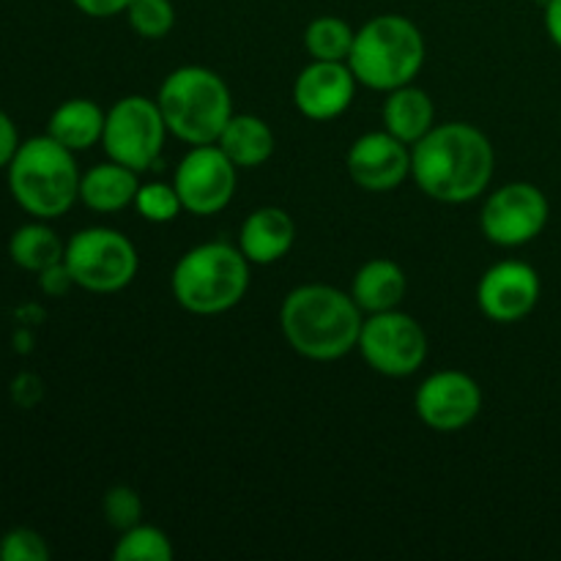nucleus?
<instances>
[{
    "label": "nucleus",
    "instance_id": "obj_14",
    "mask_svg": "<svg viewBox=\"0 0 561 561\" xmlns=\"http://www.w3.org/2000/svg\"><path fill=\"white\" fill-rule=\"evenodd\" d=\"M477 301L491 321H524L540 301V274L524 261L496 263L480 279Z\"/></svg>",
    "mask_w": 561,
    "mask_h": 561
},
{
    "label": "nucleus",
    "instance_id": "obj_1",
    "mask_svg": "<svg viewBox=\"0 0 561 561\" xmlns=\"http://www.w3.org/2000/svg\"><path fill=\"white\" fill-rule=\"evenodd\" d=\"M493 146L477 126L436 124L411 146V175L427 197L438 203H469L493 179Z\"/></svg>",
    "mask_w": 561,
    "mask_h": 561
},
{
    "label": "nucleus",
    "instance_id": "obj_6",
    "mask_svg": "<svg viewBox=\"0 0 561 561\" xmlns=\"http://www.w3.org/2000/svg\"><path fill=\"white\" fill-rule=\"evenodd\" d=\"M425 64V38L420 27L400 14L373 16L356 31L348 66L359 85L394 91L414 82Z\"/></svg>",
    "mask_w": 561,
    "mask_h": 561
},
{
    "label": "nucleus",
    "instance_id": "obj_32",
    "mask_svg": "<svg viewBox=\"0 0 561 561\" xmlns=\"http://www.w3.org/2000/svg\"><path fill=\"white\" fill-rule=\"evenodd\" d=\"M11 394H14L16 403L31 409V405L42 398V381H38L36 376H31V373H22L14 381V387H11Z\"/></svg>",
    "mask_w": 561,
    "mask_h": 561
},
{
    "label": "nucleus",
    "instance_id": "obj_23",
    "mask_svg": "<svg viewBox=\"0 0 561 561\" xmlns=\"http://www.w3.org/2000/svg\"><path fill=\"white\" fill-rule=\"evenodd\" d=\"M356 31L340 16H318L307 25L305 47L312 60H343L348 64L351 47H354Z\"/></svg>",
    "mask_w": 561,
    "mask_h": 561
},
{
    "label": "nucleus",
    "instance_id": "obj_29",
    "mask_svg": "<svg viewBox=\"0 0 561 561\" xmlns=\"http://www.w3.org/2000/svg\"><path fill=\"white\" fill-rule=\"evenodd\" d=\"M38 288H42V294L58 299V296L69 294L71 288H77V285H75V277H71L69 266L60 261V263H53L49 268H44V272H38Z\"/></svg>",
    "mask_w": 561,
    "mask_h": 561
},
{
    "label": "nucleus",
    "instance_id": "obj_3",
    "mask_svg": "<svg viewBox=\"0 0 561 561\" xmlns=\"http://www.w3.org/2000/svg\"><path fill=\"white\" fill-rule=\"evenodd\" d=\"M80 179L75 151L49 135L20 142L9 164L11 197L22 211L44 222L64 217L80 201Z\"/></svg>",
    "mask_w": 561,
    "mask_h": 561
},
{
    "label": "nucleus",
    "instance_id": "obj_15",
    "mask_svg": "<svg viewBox=\"0 0 561 561\" xmlns=\"http://www.w3.org/2000/svg\"><path fill=\"white\" fill-rule=\"evenodd\" d=\"M356 77L343 60H312L294 82V104L305 118L332 121L351 107Z\"/></svg>",
    "mask_w": 561,
    "mask_h": 561
},
{
    "label": "nucleus",
    "instance_id": "obj_25",
    "mask_svg": "<svg viewBox=\"0 0 561 561\" xmlns=\"http://www.w3.org/2000/svg\"><path fill=\"white\" fill-rule=\"evenodd\" d=\"M135 208L142 219L148 222H173L184 206H181V197L175 192L173 184H164V181H151V184H140L135 195Z\"/></svg>",
    "mask_w": 561,
    "mask_h": 561
},
{
    "label": "nucleus",
    "instance_id": "obj_2",
    "mask_svg": "<svg viewBox=\"0 0 561 561\" xmlns=\"http://www.w3.org/2000/svg\"><path fill=\"white\" fill-rule=\"evenodd\" d=\"M365 312L354 296L332 285H299L279 310V327L296 354L312 362H332L359 345Z\"/></svg>",
    "mask_w": 561,
    "mask_h": 561
},
{
    "label": "nucleus",
    "instance_id": "obj_11",
    "mask_svg": "<svg viewBox=\"0 0 561 561\" xmlns=\"http://www.w3.org/2000/svg\"><path fill=\"white\" fill-rule=\"evenodd\" d=\"M236 181H239V168L225 157L217 142H208L186 151L175 168L173 186L184 211L195 217H211L233 201Z\"/></svg>",
    "mask_w": 561,
    "mask_h": 561
},
{
    "label": "nucleus",
    "instance_id": "obj_17",
    "mask_svg": "<svg viewBox=\"0 0 561 561\" xmlns=\"http://www.w3.org/2000/svg\"><path fill=\"white\" fill-rule=\"evenodd\" d=\"M381 118L389 135L403 140L405 146H416L436 126V104L427 96V91L409 82V85L389 91Z\"/></svg>",
    "mask_w": 561,
    "mask_h": 561
},
{
    "label": "nucleus",
    "instance_id": "obj_26",
    "mask_svg": "<svg viewBox=\"0 0 561 561\" xmlns=\"http://www.w3.org/2000/svg\"><path fill=\"white\" fill-rule=\"evenodd\" d=\"M126 16L142 38H164L175 25V9L170 0H131Z\"/></svg>",
    "mask_w": 561,
    "mask_h": 561
},
{
    "label": "nucleus",
    "instance_id": "obj_8",
    "mask_svg": "<svg viewBox=\"0 0 561 561\" xmlns=\"http://www.w3.org/2000/svg\"><path fill=\"white\" fill-rule=\"evenodd\" d=\"M168 131L157 99L135 93V96L118 99L107 110L102 148L113 162L142 173L159 162Z\"/></svg>",
    "mask_w": 561,
    "mask_h": 561
},
{
    "label": "nucleus",
    "instance_id": "obj_30",
    "mask_svg": "<svg viewBox=\"0 0 561 561\" xmlns=\"http://www.w3.org/2000/svg\"><path fill=\"white\" fill-rule=\"evenodd\" d=\"M82 14L93 16V20H104V16L126 14L131 0H71Z\"/></svg>",
    "mask_w": 561,
    "mask_h": 561
},
{
    "label": "nucleus",
    "instance_id": "obj_31",
    "mask_svg": "<svg viewBox=\"0 0 561 561\" xmlns=\"http://www.w3.org/2000/svg\"><path fill=\"white\" fill-rule=\"evenodd\" d=\"M20 142V131H16L14 121L0 110V168H9Z\"/></svg>",
    "mask_w": 561,
    "mask_h": 561
},
{
    "label": "nucleus",
    "instance_id": "obj_21",
    "mask_svg": "<svg viewBox=\"0 0 561 561\" xmlns=\"http://www.w3.org/2000/svg\"><path fill=\"white\" fill-rule=\"evenodd\" d=\"M217 146L236 168H257L274 153V131L263 118L250 113H233L219 135Z\"/></svg>",
    "mask_w": 561,
    "mask_h": 561
},
{
    "label": "nucleus",
    "instance_id": "obj_22",
    "mask_svg": "<svg viewBox=\"0 0 561 561\" xmlns=\"http://www.w3.org/2000/svg\"><path fill=\"white\" fill-rule=\"evenodd\" d=\"M9 255L20 268L38 274L64 261L66 244L49 225H44V219H38L14 230L9 239Z\"/></svg>",
    "mask_w": 561,
    "mask_h": 561
},
{
    "label": "nucleus",
    "instance_id": "obj_28",
    "mask_svg": "<svg viewBox=\"0 0 561 561\" xmlns=\"http://www.w3.org/2000/svg\"><path fill=\"white\" fill-rule=\"evenodd\" d=\"M49 546L38 531L11 529L0 537V561H47Z\"/></svg>",
    "mask_w": 561,
    "mask_h": 561
},
{
    "label": "nucleus",
    "instance_id": "obj_13",
    "mask_svg": "<svg viewBox=\"0 0 561 561\" xmlns=\"http://www.w3.org/2000/svg\"><path fill=\"white\" fill-rule=\"evenodd\" d=\"M351 181L367 192H392L411 175V146L383 131H367L345 157Z\"/></svg>",
    "mask_w": 561,
    "mask_h": 561
},
{
    "label": "nucleus",
    "instance_id": "obj_20",
    "mask_svg": "<svg viewBox=\"0 0 561 561\" xmlns=\"http://www.w3.org/2000/svg\"><path fill=\"white\" fill-rule=\"evenodd\" d=\"M104 121H107V113L96 102H91V99H69L49 115L47 135L77 153L102 142Z\"/></svg>",
    "mask_w": 561,
    "mask_h": 561
},
{
    "label": "nucleus",
    "instance_id": "obj_19",
    "mask_svg": "<svg viewBox=\"0 0 561 561\" xmlns=\"http://www.w3.org/2000/svg\"><path fill=\"white\" fill-rule=\"evenodd\" d=\"M405 290H409V279L403 268L387 257H376L356 272L351 296L365 316H373V312L398 310L400 301L405 299Z\"/></svg>",
    "mask_w": 561,
    "mask_h": 561
},
{
    "label": "nucleus",
    "instance_id": "obj_27",
    "mask_svg": "<svg viewBox=\"0 0 561 561\" xmlns=\"http://www.w3.org/2000/svg\"><path fill=\"white\" fill-rule=\"evenodd\" d=\"M102 513H104V520L118 531H126L131 529V526L142 524L140 493L129 485L110 488L102 499Z\"/></svg>",
    "mask_w": 561,
    "mask_h": 561
},
{
    "label": "nucleus",
    "instance_id": "obj_9",
    "mask_svg": "<svg viewBox=\"0 0 561 561\" xmlns=\"http://www.w3.org/2000/svg\"><path fill=\"white\" fill-rule=\"evenodd\" d=\"M356 348L376 373L405 378L425 365L427 337L420 321L400 310H387L365 318Z\"/></svg>",
    "mask_w": 561,
    "mask_h": 561
},
{
    "label": "nucleus",
    "instance_id": "obj_12",
    "mask_svg": "<svg viewBox=\"0 0 561 561\" xmlns=\"http://www.w3.org/2000/svg\"><path fill=\"white\" fill-rule=\"evenodd\" d=\"M414 409L433 431L458 433L480 416L482 389L469 373L438 370L420 383Z\"/></svg>",
    "mask_w": 561,
    "mask_h": 561
},
{
    "label": "nucleus",
    "instance_id": "obj_7",
    "mask_svg": "<svg viewBox=\"0 0 561 561\" xmlns=\"http://www.w3.org/2000/svg\"><path fill=\"white\" fill-rule=\"evenodd\" d=\"M64 263L77 288L91 294L124 290L137 274V250L124 233L113 228H85L66 244Z\"/></svg>",
    "mask_w": 561,
    "mask_h": 561
},
{
    "label": "nucleus",
    "instance_id": "obj_4",
    "mask_svg": "<svg viewBox=\"0 0 561 561\" xmlns=\"http://www.w3.org/2000/svg\"><path fill=\"white\" fill-rule=\"evenodd\" d=\"M168 129L190 146L217 142L233 118V96L217 71L206 66H181L164 77L157 96Z\"/></svg>",
    "mask_w": 561,
    "mask_h": 561
},
{
    "label": "nucleus",
    "instance_id": "obj_24",
    "mask_svg": "<svg viewBox=\"0 0 561 561\" xmlns=\"http://www.w3.org/2000/svg\"><path fill=\"white\" fill-rule=\"evenodd\" d=\"M113 557L115 561H170L173 559V542L157 526L137 524L121 531Z\"/></svg>",
    "mask_w": 561,
    "mask_h": 561
},
{
    "label": "nucleus",
    "instance_id": "obj_18",
    "mask_svg": "<svg viewBox=\"0 0 561 561\" xmlns=\"http://www.w3.org/2000/svg\"><path fill=\"white\" fill-rule=\"evenodd\" d=\"M137 190H140L137 170L113 162V159L96 164L80 179V201L96 214L124 211L129 203H135Z\"/></svg>",
    "mask_w": 561,
    "mask_h": 561
},
{
    "label": "nucleus",
    "instance_id": "obj_5",
    "mask_svg": "<svg viewBox=\"0 0 561 561\" xmlns=\"http://www.w3.org/2000/svg\"><path fill=\"white\" fill-rule=\"evenodd\" d=\"M170 285L184 310L195 316H219L244 299L250 288V261L228 241H206L181 255Z\"/></svg>",
    "mask_w": 561,
    "mask_h": 561
},
{
    "label": "nucleus",
    "instance_id": "obj_33",
    "mask_svg": "<svg viewBox=\"0 0 561 561\" xmlns=\"http://www.w3.org/2000/svg\"><path fill=\"white\" fill-rule=\"evenodd\" d=\"M546 31L561 49V0H548L546 3Z\"/></svg>",
    "mask_w": 561,
    "mask_h": 561
},
{
    "label": "nucleus",
    "instance_id": "obj_10",
    "mask_svg": "<svg viewBox=\"0 0 561 561\" xmlns=\"http://www.w3.org/2000/svg\"><path fill=\"white\" fill-rule=\"evenodd\" d=\"M548 197L540 186L529 181H513L491 192L480 211L482 233L499 247H524L546 230Z\"/></svg>",
    "mask_w": 561,
    "mask_h": 561
},
{
    "label": "nucleus",
    "instance_id": "obj_16",
    "mask_svg": "<svg viewBox=\"0 0 561 561\" xmlns=\"http://www.w3.org/2000/svg\"><path fill=\"white\" fill-rule=\"evenodd\" d=\"M294 239L296 225L290 214L277 206H263L255 208L241 225L239 250L244 252L250 263L268 266V263H277L288 255Z\"/></svg>",
    "mask_w": 561,
    "mask_h": 561
}]
</instances>
